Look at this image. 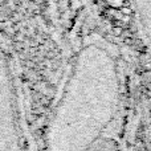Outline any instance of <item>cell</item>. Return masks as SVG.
I'll return each instance as SVG.
<instances>
[{
	"mask_svg": "<svg viewBox=\"0 0 151 151\" xmlns=\"http://www.w3.org/2000/svg\"><path fill=\"white\" fill-rule=\"evenodd\" d=\"M145 151H151V114L145 127Z\"/></svg>",
	"mask_w": 151,
	"mask_h": 151,
	"instance_id": "obj_1",
	"label": "cell"
}]
</instances>
